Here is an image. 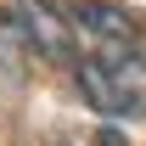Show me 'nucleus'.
<instances>
[{"label":"nucleus","mask_w":146,"mask_h":146,"mask_svg":"<svg viewBox=\"0 0 146 146\" xmlns=\"http://www.w3.org/2000/svg\"><path fill=\"white\" fill-rule=\"evenodd\" d=\"M73 79L96 112H112V118L146 112V56L135 45H90V56H79Z\"/></svg>","instance_id":"nucleus-1"},{"label":"nucleus","mask_w":146,"mask_h":146,"mask_svg":"<svg viewBox=\"0 0 146 146\" xmlns=\"http://www.w3.org/2000/svg\"><path fill=\"white\" fill-rule=\"evenodd\" d=\"M73 23L90 34V45H141V23L118 6H107V0H84L73 11Z\"/></svg>","instance_id":"nucleus-3"},{"label":"nucleus","mask_w":146,"mask_h":146,"mask_svg":"<svg viewBox=\"0 0 146 146\" xmlns=\"http://www.w3.org/2000/svg\"><path fill=\"white\" fill-rule=\"evenodd\" d=\"M11 23H17V34L28 39L45 62L79 68V23L62 17L56 0H11Z\"/></svg>","instance_id":"nucleus-2"},{"label":"nucleus","mask_w":146,"mask_h":146,"mask_svg":"<svg viewBox=\"0 0 146 146\" xmlns=\"http://www.w3.org/2000/svg\"><path fill=\"white\" fill-rule=\"evenodd\" d=\"M51 146H96V135H90V129H62Z\"/></svg>","instance_id":"nucleus-4"},{"label":"nucleus","mask_w":146,"mask_h":146,"mask_svg":"<svg viewBox=\"0 0 146 146\" xmlns=\"http://www.w3.org/2000/svg\"><path fill=\"white\" fill-rule=\"evenodd\" d=\"M96 146H129V141L118 135V129H96Z\"/></svg>","instance_id":"nucleus-5"}]
</instances>
